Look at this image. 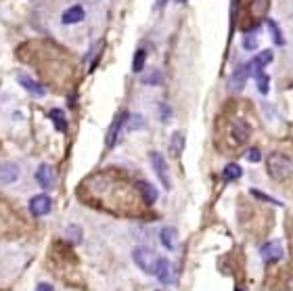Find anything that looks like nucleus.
Wrapping results in <instances>:
<instances>
[{"label": "nucleus", "instance_id": "4", "mask_svg": "<svg viewBox=\"0 0 293 291\" xmlns=\"http://www.w3.org/2000/svg\"><path fill=\"white\" fill-rule=\"evenodd\" d=\"M151 164H153V170H155V174L159 176V180L163 182V187L170 191L172 189V182H170V176H168V166H166V161H163V155L157 153V151H153V153H151Z\"/></svg>", "mask_w": 293, "mask_h": 291}, {"label": "nucleus", "instance_id": "8", "mask_svg": "<svg viewBox=\"0 0 293 291\" xmlns=\"http://www.w3.org/2000/svg\"><path fill=\"white\" fill-rule=\"evenodd\" d=\"M19 178V166L13 161H3L0 164V182L3 184H13Z\"/></svg>", "mask_w": 293, "mask_h": 291}, {"label": "nucleus", "instance_id": "6", "mask_svg": "<svg viewBox=\"0 0 293 291\" xmlns=\"http://www.w3.org/2000/svg\"><path fill=\"white\" fill-rule=\"evenodd\" d=\"M155 276H157V281H159L161 285H172V283H174V278H176L172 262H170V260H166V258H159V264H157V272H155Z\"/></svg>", "mask_w": 293, "mask_h": 291}, {"label": "nucleus", "instance_id": "26", "mask_svg": "<svg viewBox=\"0 0 293 291\" xmlns=\"http://www.w3.org/2000/svg\"><path fill=\"white\" fill-rule=\"evenodd\" d=\"M255 61L264 67V65H268V63L272 61V53H270V51H264V53H260V55L255 57Z\"/></svg>", "mask_w": 293, "mask_h": 291}, {"label": "nucleus", "instance_id": "17", "mask_svg": "<svg viewBox=\"0 0 293 291\" xmlns=\"http://www.w3.org/2000/svg\"><path fill=\"white\" fill-rule=\"evenodd\" d=\"M49 118L55 122V128L59 132H65L67 130V122H65V113L61 109H51L49 111Z\"/></svg>", "mask_w": 293, "mask_h": 291}, {"label": "nucleus", "instance_id": "14", "mask_svg": "<svg viewBox=\"0 0 293 291\" xmlns=\"http://www.w3.org/2000/svg\"><path fill=\"white\" fill-rule=\"evenodd\" d=\"M176 237H178V232H176V228H172V226L161 228V232H159V241L166 249H176Z\"/></svg>", "mask_w": 293, "mask_h": 291}, {"label": "nucleus", "instance_id": "18", "mask_svg": "<svg viewBox=\"0 0 293 291\" xmlns=\"http://www.w3.org/2000/svg\"><path fill=\"white\" fill-rule=\"evenodd\" d=\"M266 26L270 28V34H272V40H274V44H278V46H283L285 44V38H283V32L278 30V26H276V21H272V19H266Z\"/></svg>", "mask_w": 293, "mask_h": 291}, {"label": "nucleus", "instance_id": "1", "mask_svg": "<svg viewBox=\"0 0 293 291\" xmlns=\"http://www.w3.org/2000/svg\"><path fill=\"white\" fill-rule=\"evenodd\" d=\"M266 168H268L270 178L278 180V182H283V180L293 176V159L283 155V153H270V155H268Z\"/></svg>", "mask_w": 293, "mask_h": 291}, {"label": "nucleus", "instance_id": "12", "mask_svg": "<svg viewBox=\"0 0 293 291\" xmlns=\"http://www.w3.org/2000/svg\"><path fill=\"white\" fill-rule=\"evenodd\" d=\"M36 180H38V184H40L42 189H51L53 184H55V172H53V168L42 164L38 168V172H36Z\"/></svg>", "mask_w": 293, "mask_h": 291}, {"label": "nucleus", "instance_id": "24", "mask_svg": "<svg viewBox=\"0 0 293 291\" xmlns=\"http://www.w3.org/2000/svg\"><path fill=\"white\" fill-rule=\"evenodd\" d=\"M170 118H172V109L168 107L166 103H161L159 105V120L161 122H170Z\"/></svg>", "mask_w": 293, "mask_h": 291}, {"label": "nucleus", "instance_id": "28", "mask_svg": "<svg viewBox=\"0 0 293 291\" xmlns=\"http://www.w3.org/2000/svg\"><path fill=\"white\" fill-rule=\"evenodd\" d=\"M130 120H132V124H128V128H130V130H138V128L145 126V122H143V118H140V115H130Z\"/></svg>", "mask_w": 293, "mask_h": 291}, {"label": "nucleus", "instance_id": "3", "mask_svg": "<svg viewBox=\"0 0 293 291\" xmlns=\"http://www.w3.org/2000/svg\"><path fill=\"white\" fill-rule=\"evenodd\" d=\"M53 209V199L49 195H36V197H32V201H30V212L40 218V216H46Z\"/></svg>", "mask_w": 293, "mask_h": 291}, {"label": "nucleus", "instance_id": "21", "mask_svg": "<svg viewBox=\"0 0 293 291\" xmlns=\"http://www.w3.org/2000/svg\"><path fill=\"white\" fill-rule=\"evenodd\" d=\"M241 174H243V170H241V166H237V164H228V166L224 168V178H226V180H237V178H241Z\"/></svg>", "mask_w": 293, "mask_h": 291}, {"label": "nucleus", "instance_id": "16", "mask_svg": "<svg viewBox=\"0 0 293 291\" xmlns=\"http://www.w3.org/2000/svg\"><path fill=\"white\" fill-rule=\"evenodd\" d=\"M138 187H140L143 199H145L147 203H155V201H157V189H155L151 182H138Z\"/></svg>", "mask_w": 293, "mask_h": 291}, {"label": "nucleus", "instance_id": "2", "mask_svg": "<svg viewBox=\"0 0 293 291\" xmlns=\"http://www.w3.org/2000/svg\"><path fill=\"white\" fill-rule=\"evenodd\" d=\"M132 260L143 272L147 274H155L157 272V264H159V255L153 249H147V247H136L132 251Z\"/></svg>", "mask_w": 293, "mask_h": 291}, {"label": "nucleus", "instance_id": "19", "mask_svg": "<svg viewBox=\"0 0 293 291\" xmlns=\"http://www.w3.org/2000/svg\"><path fill=\"white\" fill-rule=\"evenodd\" d=\"M145 61H147V51L138 49L136 55H134V61H132V69H134L136 74H140L145 69Z\"/></svg>", "mask_w": 293, "mask_h": 291}, {"label": "nucleus", "instance_id": "32", "mask_svg": "<svg viewBox=\"0 0 293 291\" xmlns=\"http://www.w3.org/2000/svg\"><path fill=\"white\" fill-rule=\"evenodd\" d=\"M178 3H180V0H178Z\"/></svg>", "mask_w": 293, "mask_h": 291}, {"label": "nucleus", "instance_id": "5", "mask_svg": "<svg viewBox=\"0 0 293 291\" xmlns=\"http://www.w3.org/2000/svg\"><path fill=\"white\" fill-rule=\"evenodd\" d=\"M260 253H262L264 262H276V260L283 258L285 249H283V245H280V241H268L260 247Z\"/></svg>", "mask_w": 293, "mask_h": 291}, {"label": "nucleus", "instance_id": "30", "mask_svg": "<svg viewBox=\"0 0 293 291\" xmlns=\"http://www.w3.org/2000/svg\"><path fill=\"white\" fill-rule=\"evenodd\" d=\"M36 291H53V287H51V285H40Z\"/></svg>", "mask_w": 293, "mask_h": 291}, {"label": "nucleus", "instance_id": "22", "mask_svg": "<svg viewBox=\"0 0 293 291\" xmlns=\"http://www.w3.org/2000/svg\"><path fill=\"white\" fill-rule=\"evenodd\" d=\"M243 46L247 51H255L257 49V34L255 32H249V34H245V38H243Z\"/></svg>", "mask_w": 293, "mask_h": 291}, {"label": "nucleus", "instance_id": "9", "mask_svg": "<svg viewBox=\"0 0 293 291\" xmlns=\"http://www.w3.org/2000/svg\"><path fill=\"white\" fill-rule=\"evenodd\" d=\"M232 136H234V143L237 145H241V143H245L249 138V134H251V128H249V124L247 122H243V120H237V122H232Z\"/></svg>", "mask_w": 293, "mask_h": 291}, {"label": "nucleus", "instance_id": "7", "mask_svg": "<svg viewBox=\"0 0 293 291\" xmlns=\"http://www.w3.org/2000/svg\"><path fill=\"white\" fill-rule=\"evenodd\" d=\"M247 78H249V69H247V63L245 65H239L237 69L232 72V76H230V80H228V86L232 88V90H243V86H245V82H247Z\"/></svg>", "mask_w": 293, "mask_h": 291}, {"label": "nucleus", "instance_id": "15", "mask_svg": "<svg viewBox=\"0 0 293 291\" xmlns=\"http://www.w3.org/2000/svg\"><path fill=\"white\" fill-rule=\"evenodd\" d=\"M182 149H184V134L174 132L172 141H170V155H172V157H180Z\"/></svg>", "mask_w": 293, "mask_h": 291}, {"label": "nucleus", "instance_id": "31", "mask_svg": "<svg viewBox=\"0 0 293 291\" xmlns=\"http://www.w3.org/2000/svg\"><path fill=\"white\" fill-rule=\"evenodd\" d=\"M168 0H157V7H161V5H166Z\"/></svg>", "mask_w": 293, "mask_h": 291}, {"label": "nucleus", "instance_id": "20", "mask_svg": "<svg viewBox=\"0 0 293 291\" xmlns=\"http://www.w3.org/2000/svg\"><path fill=\"white\" fill-rule=\"evenodd\" d=\"M161 82V72L159 69H151L149 74L143 76V84H149V86H157Z\"/></svg>", "mask_w": 293, "mask_h": 291}, {"label": "nucleus", "instance_id": "25", "mask_svg": "<svg viewBox=\"0 0 293 291\" xmlns=\"http://www.w3.org/2000/svg\"><path fill=\"white\" fill-rule=\"evenodd\" d=\"M251 195H253V197H257V199H262V201H268V203H272V205H280V201L272 199L270 195H264V193H260L257 189H251Z\"/></svg>", "mask_w": 293, "mask_h": 291}, {"label": "nucleus", "instance_id": "23", "mask_svg": "<svg viewBox=\"0 0 293 291\" xmlns=\"http://www.w3.org/2000/svg\"><path fill=\"white\" fill-rule=\"evenodd\" d=\"M255 80H257V90H260L262 95H268V84H270V78H268L266 74H262V76H257Z\"/></svg>", "mask_w": 293, "mask_h": 291}, {"label": "nucleus", "instance_id": "29", "mask_svg": "<svg viewBox=\"0 0 293 291\" xmlns=\"http://www.w3.org/2000/svg\"><path fill=\"white\" fill-rule=\"evenodd\" d=\"M247 159L251 161V164H257V161L262 159V153H260L257 149H249V151H247Z\"/></svg>", "mask_w": 293, "mask_h": 291}, {"label": "nucleus", "instance_id": "27", "mask_svg": "<svg viewBox=\"0 0 293 291\" xmlns=\"http://www.w3.org/2000/svg\"><path fill=\"white\" fill-rule=\"evenodd\" d=\"M67 235H69V239H72V241H80L82 239V230H80V226L72 224L67 228Z\"/></svg>", "mask_w": 293, "mask_h": 291}, {"label": "nucleus", "instance_id": "11", "mask_svg": "<svg viewBox=\"0 0 293 291\" xmlns=\"http://www.w3.org/2000/svg\"><path fill=\"white\" fill-rule=\"evenodd\" d=\"M130 118L128 113H120L117 118L113 120V124H111V128H109V132H107V147H113L115 143H117V136H120V130H122V126H124V122Z\"/></svg>", "mask_w": 293, "mask_h": 291}, {"label": "nucleus", "instance_id": "13", "mask_svg": "<svg viewBox=\"0 0 293 291\" xmlns=\"http://www.w3.org/2000/svg\"><path fill=\"white\" fill-rule=\"evenodd\" d=\"M82 19H84V9H82L80 5L67 9L63 13V17H61V21L65 23V26H74V23H80Z\"/></svg>", "mask_w": 293, "mask_h": 291}, {"label": "nucleus", "instance_id": "10", "mask_svg": "<svg viewBox=\"0 0 293 291\" xmlns=\"http://www.w3.org/2000/svg\"><path fill=\"white\" fill-rule=\"evenodd\" d=\"M19 84H21L23 88H26V90L30 92V95H34V97H44V95H46V88H44L42 84H38L34 78L26 76V74H21V76H19Z\"/></svg>", "mask_w": 293, "mask_h": 291}]
</instances>
